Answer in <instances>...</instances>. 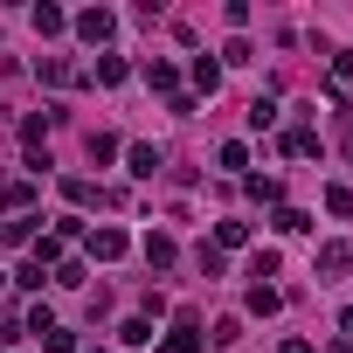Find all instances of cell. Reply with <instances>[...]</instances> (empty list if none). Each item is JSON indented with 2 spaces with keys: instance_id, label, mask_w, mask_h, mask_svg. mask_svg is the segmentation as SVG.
<instances>
[{
  "instance_id": "cell-3",
  "label": "cell",
  "mask_w": 353,
  "mask_h": 353,
  "mask_svg": "<svg viewBox=\"0 0 353 353\" xmlns=\"http://www.w3.org/2000/svg\"><path fill=\"white\" fill-rule=\"evenodd\" d=\"M90 256H97V263H118V256H125V229H97V236H90Z\"/></svg>"
},
{
  "instance_id": "cell-13",
  "label": "cell",
  "mask_w": 353,
  "mask_h": 353,
  "mask_svg": "<svg viewBox=\"0 0 353 353\" xmlns=\"http://www.w3.org/2000/svg\"><path fill=\"white\" fill-rule=\"evenodd\" d=\"M194 83H201V90H215V83H222V63H208V56H201V63H194Z\"/></svg>"
},
{
  "instance_id": "cell-10",
  "label": "cell",
  "mask_w": 353,
  "mask_h": 353,
  "mask_svg": "<svg viewBox=\"0 0 353 353\" xmlns=\"http://www.w3.org/2000/svg\"><path fill=\"white\" fill-rule=\"evenodd\" d=\"M277 229H284V236H298V229H312V215H305V208H277Z\"/></svg>"
},
{
  "instance_id": "cell-2",
  "label": "cell",
  "mask_w": 353,
  "mask_h": 353,
  "mask_svg": "<svg viewBox=\"0 0 353 353\" xmlns=\"http://www.w3.org/2000/svg\"><path fill=\"white\" fill-rule=\"evenodd\" d=\"M77 35H83V42H111V35H118V14L90 8V14H77Z\"/></svg>"
},
{
  "instance_id": "cell-8",
  "label": "cell",
  "mask_w": 353,
  "mask_h": 353,
  "mask_svg": "<svg viewBox=\"0 0 353 353\" xmlns=\"http://www.w3.org/2000/svg\"><path fill=\"white\" fill-rule=\"evenodd\" d=\"M346 263H353V250H346V243H325V250H319V270H325V277H332V270H346Z\"/></svg>"
},
{
  "instance_id": "cell-5",
  "label": "cell",
  "mask_w": 353,
  "mask_h": 353,
  "mask_svg": "<svg viewBox=\"0 0 353 353\" xmlns=\"http://www.w3.org/2000/svg\"><path fill=\"white\" fill-rule=\"evenodd\" d=\"M125 159H132V173H139V181H152V173H159V145H132Z\"/></svg>"
},
{
  "instance_id": "cell-7",
  "label": "cell",
  "mask_w": 353,
  "mask_h": 353,
  "mask_svg": "<svg viewBox=\"0 0 353 353\" xmlns=\"http://www.w3.org/2000/svg\"><path fill=\"white\" fill-rule=\"evenodd\" d=\"M145 263L166 270V263H173V236H145Z\"/></svg>"
},
{
  "instance_id": "cell-4",
  "label": "cell",
  "mask_w": 353,
  "mask_h": 353,
  "mask_svg": "<svg viewBox=\"0 0 353 353\" xmlns=\"http://www.w3.org/2000/svg\"><path fill=\"white\" fill-rule=\"evenodd\" d=\"M28 201H35V188H28V181H0V208H8V215H21Z\"/></svg>"
},
{
  "instance_id": "cell-14",
  "label": "cell",
  "mask_w": 353,
  "mask_h": 353,
  "mask_svg": "<svg viewBox=\"0 0 353 353\" xmlns=\"http://www.w3.org/2000/svg\"><path fill=\"white\" fill-rule=\"evenodd\" d=\"M284 152H319V132H305V125H298V132L284 139Z\"/></svg>"
},
{
  "instance_id": "cell-1",
  "label": "cell",
  "mask_w": 353,
  "mask_h": 353,
  "mask_svg": "<svg viewBox=\"0 0 353 353\" xmlns=\"http://www.w3.org/2000/svg\"><path fill=\"white\" fill-rule=\"evenodd\" d=\"M194 346H201V319H194V312H181V319H173V332L159 339V353H194Z\"/></svg>"
},
{
  "instance_id": "cell-6",
  "label": "cell",
  "mask_w": 353,
  "mask_h": 353,
  "mask_svg": "<svg viewBox=\"0 0 353 353\" xmlns=\"http://www.w3.org/2000/svg\"><path fill=\"white\" fill-rule=\"evenodd\" d=\"M35 77H42V83H70V77H77V70H70V63H63V56H42V63H35Z\"/></svg>"
},
{
  "instance_id": "cell-9",
  "label": "cell",
  "mask_w": 353,
  "mask_h": 353,
  "mask_svg": "<svg viewBox=\"0 0 353 353\" xmlns=\"http://www.w3.org/2000/svg\"><path fill=\"white\" fill-rule=\"evenodd\" d=\"M277 305H284V298H277V291H270V284H256V291H250V312H256V319H270V312H277Z\"/></svg>"
},
{
  "instance_id": "cell-18",
  "label": "cell",
  "mask_w": 353,
  "mask_h": 353,
  "mask_svg": "<svg viewBox=\"0 0 353 353\" xmlns=\"http://www.w3.org/2000/svg\"><path fill=\"white\" fill-rule=\"evenodd\" d=\"M0 353H8V346H0Z\"/></svg>"
},
{
  "instance_id": "cell-17",
  "label": "cell",
  "mask_w": 353,
  "mask_h": 353,
  "mask_svg": "<svg viewBox=\"0 0 353 353\" xmlns=\"http://www.w3.org/2000/svg\"><path fill=\"white\" fill-rule=\"evenodd\" d=\"M0 284H8V270H0Z\"/></svg>"
},
{
  "instance_id": "cell-16",
  "label": "cell",
  "mask_w": 353,
  "mask_h": 353,
  "mask_svg": "<svg viewBox=\"0 0 353 353\" xmlns=\"http://www.w3.org/2000/svg\"><path fill=\"white\" fill-rule=\"evenodd\" d=\"M325 208L332 215H353V188H325Z\"/></svg>"
},
{
  "instance_id": "cell-11",
  "label": "cell",
  "mask_w": 353,
  "mask_h": 353,
  "mask_svg": "<svg viewBox=\"0 0 353 353\" xmlns=\"http://www.w3.org/2000/svg\"><path fill=\"white\" fill-rule=\"evenodd\" d=\"M215 236H222V250H243V243H250V222H222Z\"/></svg>"
},
{
  "instance_id": "cell-12",
  "label": "cell",
  "mask_w": 353,
  "mask_h": 353,
  "mask_svg": "<svg viewBox=\"0 0 353 353\" xmlns=\"http://www.w3.org/2000/svg\"><path fill=\"white\" fill-rule=\"evenodd\" d=\"M145 83L152 90H173V63H145Z\"/></svg>"
},
{
  "instance_id": "cell-15",
  "label": "cell",
  "mask_w": 353,
  "mask_h": 353,
  "mask_svg": "<svg viewBox=\"0 0 353 353\" xmlns=\"http://www.w3.org/2000/svg\"><path fill=\"white\" fill-rule=\"evenodd\" d=\"M42 346H49V353H77V332H56V325H49V332H42Z\"/></svg>"
}]
</instances>
